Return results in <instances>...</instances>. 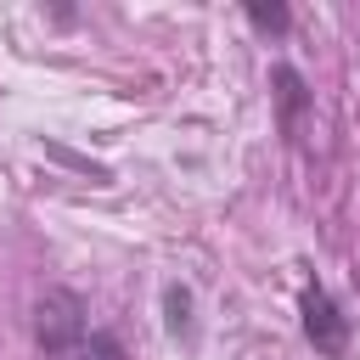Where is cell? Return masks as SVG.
Here are the masks:
<instances>
[{"instance_id":"5","label":"cell","mask_w":360,"mask_h":360,"mask_svg":"<svg viewBox=\"0 0 360 360\" xmlns=\"http://www.w3.org/2000/svg\"><path fill=\"white\" fill-rule=\"evenodd\" d=\"M248 17H253L264 34H287V22H292L287 6H264V0H248Z\"/></svg>"},{"instance_id":"2","label":"cell","mask_w":360,"mask_h":360,"mask_svg":"<svg viewBox=\"0 0 360 360\" xmlns=\"http://www.w3.org/2000/svg\"><path fill=\"white\" fill-rule=\"evenodd\" d=\"M304 338L326 360H343L349 354V315L332 304L326 287H304Z\"/></svg>"},{"instance_id":"1","label":"cell","mask_w":360,"mask_h":360,"mask_svg":"<svg viewBox=\"0 0 360 360\" xmlns=\"http://www.w3.org/2000/svg\"><path fill=\"white\" fill-rule=\"evenodd\" d=\"M84 338H90V332H84V298H79L73 287H45L39 304H34V343H39L51 360H62V354H73Z\"/></svg>"},{"instance_id":"3","label":"cell","mask_w":360,"mask_h":360,"mask_svg":"<svg viewBox=\"0 0 360 360\" xmlns=\"http://www.w3.org/2000/svg\"><path fill=\"white\" fill-rule=\"evenodd\" d=\"M276 101H281V129L287 135H298V124H304V107H309V90H304V79H298V68H276Z\"/></svg>"},{"instance_id":"6","label":"cell","mask_w":360,"mask_h":360,"mask_svg":"<svg viewBox=\"0 0 360 360\" xmlns=\"http://www.w3.org/2000/svg\"><path fill=\"white\" fill-rule=\"evenodd\" d=\"M186 309H191V292H186V287H169V332H174V338H180V332H191Z\"/></svg>"},{"instance_id":"4","label":"cell","mask_w":360,"mask_h":360,"mask_svg":"<svg viewBox=\"0 0 360 360\" xmlns=\"http://www.w3.org/2000/svg\"><path fill=\"white\" fill-rule=\"evenodd\" d=\"M73 360H129V354H124V343H118L112 332H90V338L73 349Z\"/></svg>"}]
</instances>
